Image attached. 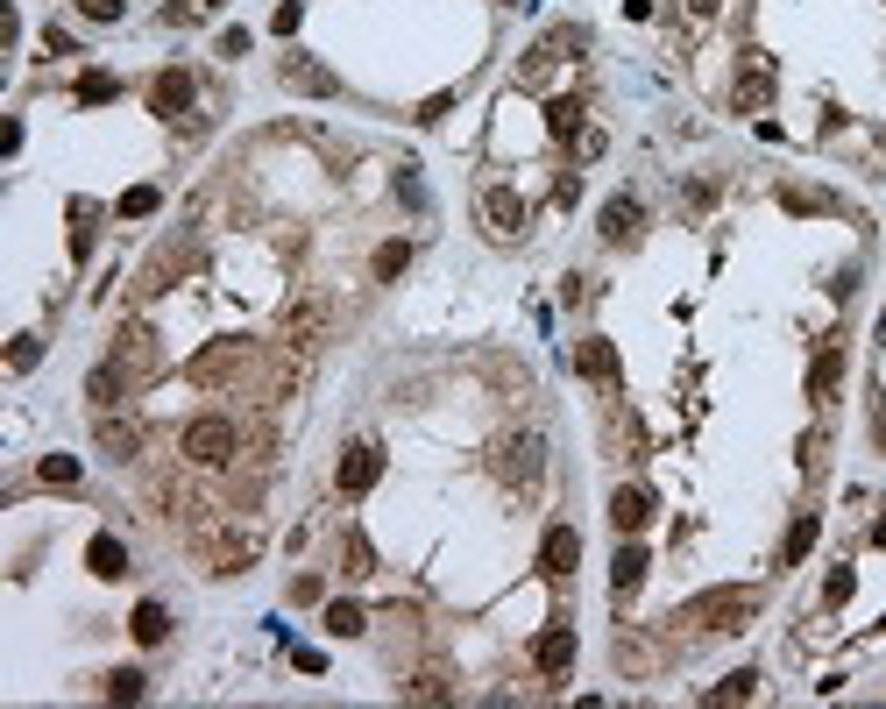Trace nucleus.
Returning <instances> with one entry per match:
<instances>
[{
	"mask_svg": "<svg viewBox=\"0 0 886 709\" xmlns=\"http://www.w3.org/2000/svg\"><path fill=\"white\" fill-rule=\"evenodd\" d=\"M752 695H759V674H752V667H738V674H723V681L709 688V702H716V709H723V702H752Z\"/></svg>",
	"mask_w": 886,
	"mask_h": 709,
	"instance_id": "23",
	"label": "nucleus"
},
{
	"mask_svg": "<svg viewBox=\"0 0 886 709\" xmlns=\"http://www.w3.org/2000/svg\"><path fill=\"white\" fill-rule=\"evenodd\" d=\"M482 220H490L497 242H518V234H525V199L511 185H490V192H482Z\"/></svg>",
	"mask_w": 886,
	"mask_h": 709,
	"instance_id": "4",
	"label": "nucleus"
},
{
	"mask_svg": "<svg viewBox=\"0 0 886 709\" xmlns=\"http://www.w3.org/2000/svg\"><path fill=\"white\" fill-rule=\"evenodd\" d=\"M539 468H546L539 461V440H504L497 447V476L504 483H539Z\"/></svg>",
	"mask_w": 886,
	"mask_h": 709,
	"instance_id": "13",
	"label": "nucleus"
},
{
	"mask_svg": "<svg viewBox=\"0 0 886 709\" xmlns=\"http://www.w3.org/2000/svg\"><path fill=\"white\" fill-rule=\"evenodd\" d=\"M837 383H844V348L830 341V348L809 362V398H816V405H837Z\"/></svg>",
	"mask_w": 886,
	"mask_h": 709,
	"instance_id": "15",
	"label": "nucleus"
},
{
	"mask_svg": "<svg viewBox=\"0 0 886 709\" xmlns=\"http://www.w3.org/2000/svg\"><path fill=\"white\" fill-rule=\"evenodd\" d=\"M532 667H539L546 681H560V674L575 667V632H568V624H546V632L532 639Z\"/></svg>",
	"mask_w": 886,
	"mask_h": 709,
	"instance_id": "7",
	"label": "nucleus"
},
{
	"mask_svg": "<svg viewBox=\"0 0 886 709\" xmlns=\"http://www.w3.org/2000/svg\"><path fill=\"white\" fill-rule=\"evenodd\" d=\"M688 8H695V15H716V8H723V0H688Z\"/></svg>",
	"mask_w": 886,
	"mask_h": 709,
	"instance_id": "42",
	"label": "nucleus"
},
{
	"mask_svg": "<svg viewBox=\"0 0 886 709\" xmlns=\"http://www.w3.org/2000/svg\"><path fill=\"white\" fill-rule=\"evenodd\" d=\"M107 695H114V702H142V674H135V667L107 674Z\"/></svg>",
	"mask_w": 886,
	"mask_h": 709,
	"instance_id": "33",
	"label": "nucleus"
},
{
	"mask_svg": "<svg viewBox=\"0 0 886 709\" xmlns=\"http://www.w3.org/2000/svg\"><path fill=\"white\" fill-rule=\"evenodd\" d=\"M646 227V206H638L631 192H617V199H603V213H596V234L603 242H631V234Z\"/></svg>",
	"mask_w": 886,
	"mask_h": 709,
	"instance_id": "10",
	"label": "nucleus"
},
{
	"mask_svg": "<svg viewBox=\"0 0 886 709\" xmlns=\"http://www.w3.org/2000/svg\"><path fill=\"white\" fill-rule=\"evenodd\" d=\"M376 476H383V454L376 447H348L341 468H334V490L341 497H362V490H376Z\"/></svg>",
	"mask_w": 886,
	"mask_h": 709,
	"instance_id": "8",
	"label": "nucleus"
},
{
	"mask_svg": "<svg viewBox=\"0 0 886 709\" xmlns=\"http://www.w3.org/2000/svg\"><path fill=\"white\" fill-rule=\"evenodd\" d=\"M185 107H192V78H185V71H156V86H149V114L178 121Z\"/></svg>",
	"mask_w": 886,
	"mask_h": 709,
	"instance_id": "14",
	"label": "nucleus"
},
{
	"mask_svg": "<svg viewBox=\"0 0 886 709\" xmlns=\"http://www.w3.org/2000/svg\"><path fill=\"white\" fill-rule=\"evenodd\" d=\"M809 546H816V511H801V518L787 525V539H780V561L801 568V561H809Z\"/></svg>",
	"mask_w": 886,
	"mask_h": 709,
	"instance_id": "21",
	"label": "nucleus"
},
{
	"mask_svg": "<svg viewBox=\"0 0 886 709\" xmlns=\"http://www.w3.org/2000/svg\"><path fill=\"white\" fill-rule=\"evenodd\" d=\"M752 617H759V589H702L688 603V624H702V632H745Z\"/></svg>",
	"mask_w": 886,
	"mask_h": 709,
	"instance_id": "1",
	"label": "nucleus"
},
{
	"mask_svg": "<svg viewBox=\"0 0 886 709\" xmlns=\"http://www.w3.org/2000/svg\"><path fill=\"white\" fill-rule=\"evenodd\" d=\"M879 341H886V312H879Z\"/></svg>",
	"mask_w": 886,
	"mask_h": 709,
	"instance_id": "44",
	"label": "nucleus"
},
{
	"mask_svg": "<svg viewBox=\"0 0 886 709\" xmlns=\"http://www.w3.org/2000/svg\"><path fill=\"white\" fill-rule=\"evenodd\" d=\"M36 362H43V341H36V334H22V341L8 348V369H15V376H29Z\"/></svg>",
	"mask_w": 886,
	"mask_h": 709,
	"instance_id": "30",
	"label": "nucleus"
},
{
	"mask_svg": "<svg viewBox=\"0 0 886 709\" xmlns=\"http://www.w3.org/2000/svg\"><path fill=\"white\" fill-rule=\"evenodd\" d=\"M341 554H348V575H369V561H376L362 532H348V546H341Z\"/></svg>",
	"mask_w": 886,
	"mask_h": 709,
	"instance_id": "34",
	"label": "nucleus"
},
{
	"mask_svg": "<svg viewBox=\"0 0 886 709\" xmlns=\"http://www.w3.org/2000/svg\"><path fill=\"white\" fill-rule=\"evenodd\" d=\"M270 29H277V36H291V29H298V0H284V8L270 15Z\"/></svg>",
	"mask_w": 886,
	"mask_h": 709,
	"instance_id": "40",
	"label": "nucleus"
},
{
	"mask_svg": "<svg viewBox=\"0 0 886 709\" xmlns=\"http://www.w3.org/2000/svg\"><path fill=\"white\" fill-rule=\"evenodd\" d=\"M199 554H206V575H241V568L256 561V539L249 532H213Z\"/></svg>",
	"mask_w": 886,
	"mask_h": 709,
	"instance_id": "6",
	"label": "nucleus"
},
{
	"mask_svg": "<svg viewBox=\"0 0 886 709\" xmlns=\"http://www.w3.org/2000/svg\"><path fill=\"white\" fill-rule=\"evenodd\" d=\"M872 539H879V546H886V518H879V525H872Z\"/></svg>",
	"mask_w": 886,
	"mask_h": 709,
	"instance_id": "43",
	"label": "nucleus"
},
{
	"mask_svg": "<svg viewBox=\"0 0 886 709\" xmlns=\"http://www.w3.org/2000/svg\"><path fill=\"white\" fill-rule=\"evenodd\" d=\"M277 78H284L291 93H305V100H334V93H341V78H334L327 64H312V57H284Z\"/></svg>",
	"mask_w": 886,
	"mask_h": 709,
	"instance_id": "5",
	"label": "nucleus"
},
{
	"mask_svg": "<svg viewBox=\"0 0 886 709\" xmlns=\"http://www.w3.org/2000/svg\"><path fill=\"white\" fill-rule=\"evenodd\" d=\"M128 632H135V646H164V639H171V610H164V603H135Z\"/></svg>",
	"mask_w": 886,
	"mask_h": 709,
	"instance_id": "20",
	"label": "nucleus"
},
{
	"mask_svg": "<svg viewBox=\"0 0 886 709\" xmlns=\"http://www.w3.org/2000/svg\"><path fill=\"white\" fill-rule=\"evenodd\" d=\"M610 525L631 539V532H646L653 525V490H638V483H624L617 497H610Z\"/></svg>",
	"mask_w": 886,
	"mask_h": 709,
	"instance_id": "11",
	"label": "nucleus"
},
{
	"mask_svg": "<svg viewBox=\"0 0 886 709\" xmlns=\"http://www.w3.org/2000/svg\"><path fill=\"white\" fill-rule=\"evenodd\" d=\"M121 369H128V376H149V369H156V348H149V334H142V327H135V334H121Z\"/></svg>",
	"mask_w": 886,
	"mask_h": 709,
	"instance_id": "24",
	"label": "nucleus"
},
{
	"mask_svg": "<svg viewBox=\"0 0 886 709\" xmlns=\"http://www.w3.org/2000/svg\"><path fill=\"white\" fill-rule=\"evenodd\" d=\"M78 15L86 22H121V0H78Z\"/></svg>",
	"mask_w": 886,
	"mask_h": 709,
	"instance_id": "35",
	"label": "nucleus"
},
{
	"mask_svg": "<svg viewBox=\"0 0 886 709\" xmlns=\"http://www.w3.org/2000/svg\"><path fill=\"white\" fill-rule=\"evenodd\" d=\"M93 440H100V454H114V461H135V454H142V433H135V419H121V412H100Z\"/></svg>",
	"mask_w": 886,
	"mask_h": 709,
	"instance_id": "12",
	"label": "nucleus"
},
{
	"mask_svg": "<svg viewBox=\"0 0 886 709\" xmlns=\"http://www.w3.org/2000/svg\"><path fill=\"white\" fill-rule=\"evenodd\" d=\"M851 596V568H830V582H823V603H844Z\"/></svg>",
	"mask_w": 886,
	"mask_h": 709,
	"instance_id": "37",
	"label": "nucleus"
},
{
	"mask_svg": "<svg viewBox=\"0 0 886 709\" xmlns=\"http://www.w3.org/2000/svg\"><path fill=\"white\" fill-rule=\"evenodd\" d=\"M646 568H653V561H646V546L624 539V546H617V561H610V589H617V596L638 589V582H646Z\"/></svg>",
	"mask_w": 886,
	"mask_h": 709,
	"instance_id": "19",
	"label": "nucleus"
},
{
	"mask_svg": "<svg viewBox=\"0 0 886 709\" xmlns=\"http://www.w3.org/2000/svg\"><path fill=\"white\" fill-rule=\"evenodd\" d=\"M121 93V78H107V71H86V78H78V100H86V107H107Z\"/></svg>",
	"mask_w": 886,
	"mask_h": 709,
	"instance_id": "28",
	"label": "nucleus"
},
{
	"mask_svg": "<svg viewBox=\"0 0 886 709\" xmlns=\"http://www.w3.org/2000/svg\"><path fill=\"white\" fill-rule=\"evenodd\" d=\"M36 476H43L50 490H71V483H78V461H71V454H43V461H36Z\"/></svg>",
	"mask_w": 886,
	"mask_h": 709,
	"instance_id": "27",
	"label": "nucleus"
},
{
	"mask_svg": "<svg viewBox=\"0 0 886 709\" xmlns=\"http://www.w3.org/2000/svg\"><path fill=\"white\" fill-rule=\"evenodd\" d=\"M234 447H241V433H234V419H220V412H206V419H192V426L178 433V454H185V461H199V468L234 461Z\"/></svg>",
	"mask_w": 886,
	"mask_h": 709,
	"instance_id": "2",
	"label": "nucleus"
},
{
	"mask_svg": "<svg viewBox=\"0 0 886 709\" xmlns=\"http://www.w3.org/2000/svg\"><path fill=\"white\" fill-rule=\"evenodd\" d=\"M319 334H327V305H319V298L291 305V320H284V341H291V348H319Z\"/></svg>",
	"mask_w": 886,
	"mask_h": 709,
	"instance_id": "16",
	"label": "nucleus"
},
{
	"mask_svg": "<svg viewBox=\"0 0 886 709\" xmlns=\"http://www.w3.org/2000/svg\"><path fill=\"white\" fill-rule=\"evenodd\" d=\"M801 468H809V476L823 468V433H809V440H801Z\"/></svg>",
	"mask_w": 886,
	"mask_h": 709,
	"instance_id": "39",
	"label": "nucleus"
},
{
	"mask_svg": "<svg viewBox=\"0 0 886 709\" xmlns=\"http://www.w3.org/2000/svg\"><path fill=\"white\" fill-rule=\"evenodd\" d=\"M575 561H582V532L575 525H553L546 539H539V575H575Z\"/></svg>",
	"mask_w": 886,
	"mask_h": 709,
	"instance_id": "9",
	"label": "nucleus"
},
{
	"mask_svg": "<svg viewBox=\"0 0 886 709\" xmlns=\"http://www.w3.org/2000/svg\"><path fill=\"white\" fill-rule=\"evenodd\" d=\"M546 128H553L560 142L582 135V100H553V107H546Z\"/></svg>",
	"mask_w": 886,
	"mask_h": 709,
	"instance_id": "26",
	"label": "nucleus"
},
{
	"mask_svg": "<svg viewBox=\"0 0 886 709\" xmlns=\"http://www.w3.org/2000/svg\"><path fill=\"white\" fill-rule=\"evenodd\" d=\"M220 57H249V29H220Z\"/></svg>",
	"mask_w": 886,
	"mask_h": 709,
	"instance_id": "38",
	"label": "nucleus"
},
{
	"mask_svg": "<svg viewBox=\"0 0 886 709\" xmlns=\"http://www.w3.org/2000/svg\"><path fill=\"white\" fill-rule=\"evenodd\" d=\"M291 603H319V575H298L291 582Z\"/></svg>",
	"mask_w": 886,
	"mask_h": 709,
	"instance_id": "41",
	"label": "nucleus"
},
{
	"mask_svg": "<svg viewBox=\"0 0 886 709\" xmlns=\"http://www.w3.org/2000/svg\"><path fill=\"white\" fill-rule=\"evenodd\" d=\"M121 383H128V369H121V362H107V369H93V376H86V390H93V405H100V412H107V405H121Z\"/></svg>",
	"mask_w": 886,
	"mask_h": 709,
	"instance_id": "22",
	"label": "nucleus"
},
{
	"mask_svg": "<svg viewBox=\"0 0 886 709\" xmlns=\"http://www.w3.org/2000/svg\"><path fill=\"white\" fill-rule=\"evenodd\" d=\"M405 695L412 702H447L454 688H447V674H419V681H405Z\"/></svg>",
	"mask_w": 886,
	"mask_h": 709,
	"instance_id": "31",
	"label": "nucleus"
},
{
	"mask_svg": "<svg viewBox=\"0 0 886 709\" xmlns=\"http://www.w3.org/2000/svg\"><path fill=\"white\" fill-rule=\"evenodd\" d=\"M454 114V93H433V100H419V121L433 128V121H447Z\"/></svg>",
	"mask_w": 886,
	"mask_h": 709,
	"instance_id": "36",
	"label": "nucleus"
},
{
	"mask_svg": "<svg viewBox=\"0 0 886 709\" xmlns=\"http://www.w3.org/2000/svg\"><path fill=\"white\" fill-rule=\"evenodd\" d=\"M86 568H93L100 582H121V575H128V546H121L114 532H93V546H86Z\"/></svg>",
	"mask_w": 886,
	"mask_h": 709,
	"instance_id": "18",
	"label": "nucleus"
},
{
	"mask_svg": "<svg viewBox=\"0 0 886 709\" xmlns=\"http://www.w3.org/2000/svg\"><path fill=\"white\" fill-rule=\"evenodd\" d=\"M156 206H164V199H156V185H135V192H121V220H149Z\"/></svg>",
	"mask_w": 886,
	"mask_h": 709,
	"instance_id": "29",
	"label": "nucleus"
},
{
	"mask_svg": "<svg viewBox=\"0 0 886 709\" xmlns=\"http://www.w3.org/2000/svg\"><path fill=\"white\" fill-rule=\"evenodd\" d=\"M575 369H582L589 383H617V376H624V369H617V348H610L603 334H589V341L575 348Z\"/></svg>",
	"mask_w": 886,
	"mask_h": 709,
	"instance_id": "17",
	"label": "nucleus"
},
{
	"mask_svg": "<svg viewBox=\"0 0 886 709\" xmlns=\"http://www.w3.org/2000/svg\"><path fill=\"white\" fill-rule=\"evenodd\" d=\"M327 632H334V639H362V632H369L362 603H327Z\"/></svg>",
	"mask_w": 886,
	"mask_h": 709,
	"instance_id": "25",
	"label": "nucleus"
},
{
	"mask_svg": "<svg viewBox=\"0 0 886 709\" xmlns=\"http://www.w3.org/2000/svg\"><path fill=\"white\" fill-rule=\"evenodd\" d=\"M405 263H412V242H383V249H376V277H397Z\"/></svg>",
	"mask_w": 886,
	"mask_h": 709,
	"instance_id": "32",
	"label": "nucleus"
},
{
	"mask_svg": "<svg viewBox=\"0 0 886 709\" xmlns=\"http://www.w3.org/2000/svg\"><path fill=\"white\" fill-rule=\"evenodd\" d=\"M731 100H738V114H759V107L773 100V57H766V50H745V64H738V86H731Z\"/></svg>",
	"mask_w": 886,
	"mask_h": 709,
	"instance_id": "3",
	"label": "nucleus"
}]
</instances>
